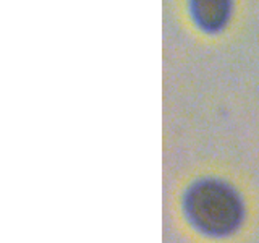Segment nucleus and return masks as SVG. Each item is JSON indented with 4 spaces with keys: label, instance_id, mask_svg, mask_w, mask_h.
Masks as SVG:
<instances>
[{
    "label": "nucleus",
    "instance_id": "f257e3e1",
    "mask_svg": "<svg viewBox=\"0 0 259 243\" xmlns=\"http://www.w3.org/2000/svg\"><path fill=\"white\" fill-rule=\"evenodd\" d=\"M183 211L188 222L209 237H225L238 229L245 209L230 185L215 178H204L186 190Z\"/></svg>",
    "mask_w": 259,
    "mask_h": 243
},
{
    "label": "nucleus",
    "instance_id": "f03ea898",
    "mask_svg": "<svg viewBox=\"0 0 259 243\" xmlns=\"http://www.w3.org/2000/svg\"><path fill=\"white\" fill-rule=\"evenodd\" d=\"M233 0H188L191 21L204 34H219L229 24Z\"/></svg>",
    "mask_w": 259,
    "mask_h": 243
}]
</instances>
